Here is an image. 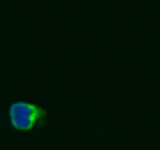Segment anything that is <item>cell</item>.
<instances>
[{
    "label": "cell",
    "mask_w": 160,
    "mask_h": 150,
    "mask_svg": "<svg viewBox=\"0 0 160 150\" xmlns=\"http://www.w3.org/2000/svg\"><path fill=\"white\" fill-rule=\"evenodd\" d=\"M7 113H9V125H12L14 129L30 132L32 127L44 118L47 111L42 106H37V104H32V102H14V104H9Z\"/></svg>",
    "instance_id": "obj_1"
}]
</instances>
